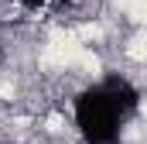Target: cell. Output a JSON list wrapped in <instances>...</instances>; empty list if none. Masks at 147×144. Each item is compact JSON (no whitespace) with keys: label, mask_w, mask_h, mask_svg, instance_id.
Instances as JSON below:
<instances>
[{"label":"cell","mask_w":147,"mask_h":144,"mask_svg":"<svg viewBox=\"0 0 147 144\" xmlns=\"http://www.w3.org/2000/svg\"><path fill=\"white\" fill-rule=\"evenodd\" d=\"M140 110V89L123 72H106L72 96V127L82 144H120Z\"/></svg>","instance_id":"6da1fadb"},{"label":"cell","mask_w":147,"mask_h":144,"mask_svg":"<svg viewBox=\"0 0 147 144\" xmlns=\"http://www.w3.org/2000/svg\"><path fill=\"white\" fill-rule=\"evenodd\" d=\"M17 3H21L24 10H31V14H34V10H41V7L48 3V0H17Z\"/></svg>","instance_id":"7a4b0ae2"}]
</instances>
